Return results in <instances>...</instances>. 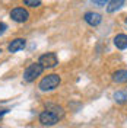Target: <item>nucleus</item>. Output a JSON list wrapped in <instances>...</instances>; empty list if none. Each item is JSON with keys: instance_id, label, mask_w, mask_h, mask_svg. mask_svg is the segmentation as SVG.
Here are the masks:
<instances>
[{"instance_id": "1", "label": "nucleus", "mask_w": 127, "mask_h": 128, "mask_svg": "<svg viewBox=\"0 0 127 128\" xmlns=\"http://www.w3.org/2000/svg\"><path fill=\"white\" fill-rule=\"evenodd\" d=\"M60 82H61V77L56 74V73H53V74H48L45 76L44 79L40 82V90L42 92H48V90H53V89H56L58 84H60Z\"/></svg>"}, {"instance_id": "2", "label": "nucleus", "mask_w": 127, "mask_h": 128, "mask_svg": "<svg viewBox=\"0 0 127 128\" xmlns=\"http://www.w3.org/2000/svg\"><path fill=\"white\" fill-rule=\"evenodd\" d=\"M42 72H44V67H42L40 63L29 64V66L26 67V70L24 72V80L28 82V83H31V82H34L38 76H41Z\"/></svg>"}, {"instance_id": "3", "label": "nucleus", "mask_w": 127, "mask_h": 128, "mask_svg": "<svg viewBox=\"0 0 127 128\" xmlns=\"http://www.w3.org/2000/svg\"><path fill=\"white\" fill-rule=\"evenodd\" d=\"M58 116L54 115L53 112L50 111H44L40 114V122L42 125H47V127H53V125H56L57 122H58Z\"/></svg>"}, {"instance_id": "4", "label": "nucleus", "mask_w": 127, "mask_h": 128, "mask_svg": "<svg viewBox=\"0 0 127 128\" xmlns=\"http://www.w3.org/2000/svg\"><path fill=\"white\" fill-rule=\"evenodd\" d=\"M38 63L45 68V67H48V68H51V67H56L57 64H58V60H57V56L54 54V52H47V54H44V56L40 57V61Z\"/></svg>"}, {"instance_id": "5", "label": "nucleus", "mask_w": 127, "mask_h": 128, "mask_svg": "<svg viewBox=\"0 0 127 128\" xmlns=\"http://www.w3.org/2000/svg\"><path fill=\"white\" fill-rule=\"evenodd\" d=\"M10 18L15 22H26L29 19V13L24 8H15V9H12V12H10Z\"/></svg>"}, {"instance_id": "6", "label": "nucleus", "mask_w": 127, "mask_h": 128, "mask_svg": "<svg viewBox=\"0 0 127 128\" xmlns=\"http://www.w3.org/2000/svg\"><path fill=\"white\" fill-rule=\"evenodd\" d=\"M83 19H85V22L88 25L98 26V25L101 24V20H102V16L99 15V13H96V12H86L85 16H83Z\"/></svg>"}, {"instance_id": "7", "label": "nucleus", "mask_w": 127, "mask_h": 128, "mask_svg": "<svg viewBox=\"0 0 127 128\" xmlns=\"http://www.w3.org/2000/svg\"><path fill=\"white\" fill-rule=\"evenodd\" d=\"M25 45H26V41L24 38H16V40H13L9 44L8 50H9V52H18L19 50L25 48Z\"/></svg>"}, {"instance_id": "8", "label": "nucleus", "mask_w": 127, "mask_h": 128, "mask_svg": "<svg viewBox=\"0 0 127 128\" xmlns=\"http://www.w3.org/2000/svg\"><path fill=\"white\" fill-rule=\"evenodd\" d=\"M114 45L118 50H126L127 48V35L126 34H118L114 38Z\"/></svg>"}, {"instance_id": "9", "label": "nucleus", "mask_w": 127, "mask_h": 128, "mask_svg": "<svg viewBox=\"0 0 127 128\" xmlns=\"http://www.w3.org/2000/svg\"><path fill=\"white\" fill-rule=\"evenodd\" d=\"M112 82L114 83H126L127 70H117L115 73H112Z\"/></svg>"}, {"instance_id": "10", "label": "nucleus", "mask_w": 127, "mask_h": 128, "mask_svg": "<svg viewBox=\"0 0 127 128\" xmlns=\"http://www.w3.org/2000/svg\"><path fill=\"white\" fill-rule=\"evenodd\" d=\"M45 111L53 112V114H54V115H57L58 118H63V116H64V111H63V108H61V106H57V105L48 104V105H47V109H45Z\"/></svg>"}, {"instance_id": "11", "label": "nucleus", "mask_w": 127, "mask_h": 128, "mask_svg": "<svg viewBox=\"0 0 127 128\" xmlns=\"http://www.w3.org/2000/svg\"><path fill=\"white\" fill-rule=\"evenodd\" d=\"M123 4H124V2H123V0H118V2H117V0H112V2H110V3H108V8H107V10H108L110 13H112V12H115L117 9L121 8Z\"/></svg>"}, {"instance_id": "12", "label": "nucleus", "mask_w": 127, "mask_h": 128, "mask_svg": "<svg viewBox=\"0 0 127 128\" xmlns=\"http://www.w3.org/2000/svg\"><path fill=\"white\" fill-rule=\"evenodd\" d=\"M24 4L29 6V8H38V6H41V2L40 0H25Z\"/></svg>"}, {"instance_id": "13", "label": "nucleus", "mask_w": 127, "mask_h": 128, "mask_svg": "<svg viewBox=\"0 0 127 128\" xmlns=\"http://www.w3.org/2000/svg\"><path fill=\"white\" fill-rule=\"evenodd\" d=\"M114 98H115L117 102H124L127 99V93H124V92H117V93L114 95Z\"/></svg>"}, {"instance_id": "14", "label": "nucleus", "mask_w": 127, "mask_h": 128, "mask_svg": "<svg viewBox=\"0 0 127 128\" xmlns=\"http://www.w3.org/2000/svg\"><path fill=\"white\" fill-rule=\"evenodd\" d=\"M6 28H8V26H6V24H3V22H0V34H3V32L6 31Z\"/></svg>"}, {"instance_id": "15", "label": "nucleus", "mask_w": 127, "mask_h": 128, "mask_svg": "<svg viewBox=\"0 0 127 128\" xmlns=\"http://www.w3.org/2000/svg\"><path fill=\"white\" fill-rule=\"evenodd\" d=\"M107 2H94V4H105Z\"/></svg>"}, {"instance_id": "16", "label": "nucleus", "mask_w": 127, "mask_h": 128, "mask_svg": "<svg viewBox=\"0 0 127 128\" xmlns=\"http://www.w3.org/2000/svg\"><path fill=\"white\" fill-rule=\"evenodd\" d=\"M6 112H8V111H6V109H5V111H2V112H0V118H2V116H3V115L6 114Z\"/></svg>"}, {"instance_id": "17", "label": "nucleus", "mask_w": 127, "mask_h": 128, "mask_svg": "<svg viewBox=\"0 0 127 128\" xmlns=\"http://www.w3.org/2000/svg\"><path fill=\"white\" fill-rule=\"evenodd\" d=\"M0 54H2V50H0Z\"/></svg>"}, {"instance_id": "18", "label": "nucleus", "mask_w": 127, "mask_h": 128, "mask_svg": "<svg viewBox=\"0 0 127 128\" xmlns=\"http://www.w3.org/2000/svg\"><path fill=\"white\" fill-rule=\"evenodd\" d=\"M126 22H127V19H126Z\"/></svg>"}]
</instances>
